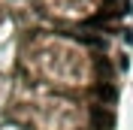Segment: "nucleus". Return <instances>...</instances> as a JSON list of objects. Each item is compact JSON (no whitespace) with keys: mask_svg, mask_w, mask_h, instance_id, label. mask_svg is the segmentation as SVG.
<instances>
[{"mask_svg":"<svg viewBox=\"0 0 133 130\" xmlns=\"http://www.w3.org/2000/svg\"><path fill=\"white\" fill-rule=\"evenodd\" d=\"M91 121H94V127H97V130H109L115 118H112V112H109V109H103V106H94Z\"/></svg>","mask_w":133,"mask_h":130,"instance_id":"1","label":"nucleus"},{"mask_svg":"<svg viewBox=\"0 0 133 130\" xmlns=\"http://www.w3.org/2000/svg\"><path fill=\"white\" fill-rule=\"evenodd\" d=\"M97 97H100V100H106V103H112V100H115V88L109 85V79L97 85Z\"/></svg>","mask_w":133,"mask_h":130,"instance_id":"2","label":"nucleus"}]
</instances>
